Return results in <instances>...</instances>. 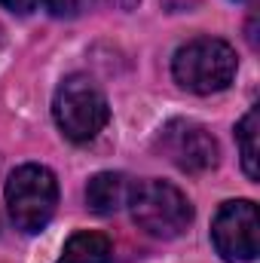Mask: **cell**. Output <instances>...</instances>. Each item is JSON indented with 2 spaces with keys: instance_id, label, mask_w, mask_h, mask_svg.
Returning <instances> with one entry per match:
<instances>
[{
  "instance_id": "9c48e42d",
  "label": "cell",
  "mask_w": 260,
  "mask_h": 263,
  "mask_svg": "<svg viewBox=\"0 0 260 263\" xmlns=\"http://www.w3.org/2000/svg\"><path fill=\"white\" fill-rule=\"evenodd\" d=\"M236 141H239V153H242V168L251 181H257V107H251L242 123L236 126Z\"/></svg>"
},
{
  "instance_id": "30bf717a",
  "label": "cell",
  "mask_w": 260,
  "mask_h": 263,
  "mask_svg": "<svg viewBox=\"0 0 260 263\" xmlns=\"http://www.w3.org/2000/svg\"><path fill=\"white\" fill-rule=\"evenodd\" d=\"M77 9H132L138 0H73Z\"/></svg>"
},
{
  "instance_id": "ba28073f",
  "label": "cell",
  "mask_w": 260,
  "mask_h": 263,
  "mask_svg": "<svg viewBox=\"0 0 260 263\" xmlns=\"http://www.w3.org/2000/svg\"><path fill=\"white\" fill-rule=\"evenodd\" d=\"M114 245L104 233L95 230H80L65 242V251L55 263H110Z\"/></svg>"
},
{
  "instance_id": "8992f818",
  "label": "cell",
  "mask_w": 260,
  "mask_h": 263,
  "mask_svg": "<svg viewBox=\"0 0 260 263\" xmlns=\"http://www.w3.org/2000/svg\"><path fill=\"white\" fill-rule=\"evenodd\" d=\"M211 242H214V251L227 263L254 260L260 251L257 205L251 199L224 202L211 223Z\"/></svg>"
},
{
  "instance_id": "7a4b0ae2",
  "label": "cell",
  "mask_w": 260,
  "mask_h": 263,
  "mask_svg": "<svg viewBox=\"0 0 260 263\" xmlns=\"http://www.w3.org/2000/svg\"><path fill=\"white\" fill-rule=\"evenodd\" d=\"M3 196H6V208H9V217H12L15 230L34 236L55 214V205H59V181H55V175L46 165L28 162V165H18L6 178Z\"/></svg>"
},
{
  "instance_id": "52a82bcc",
  "label": "cell",
  "mask_w": 260,
  "mask_h": 263,
  "mask_svg": "<svg viewBox=\"0 0 260 263\" xmlns=\"http://www.w3.org/2000/svg\"><path fill=\"white\" fill-rule=\"evenodd\" d=\"M132 187L135 181L123 172H98L86 184V205L95 214H117L120 208L129 205Z\"/></svg>"
},
{
  "instance_id": "5b68a950",
  "label": "cell",
  "mask_w": 260,
  "mask_h": 263,
  "mask_svg": "<svg viewBox=\"0 0 260 263\" xmlns=\"http://www.w3.org/2000/svg\"><path fill=\"white\" fill-rule=\"evenodd\" d=\"M156 150L175 168H181L187 175H202V172L214 168L220 159V147H217L214 135L193 120L165 123L156 135Z\"/></svg>"
},
{
  "instance_id": "8fae6325",
  "label": "cell",
  "mask_w": 260,
  "mask_h": 263,
  "mask_svg": "<svg viewBox=\"0 0 260 263\" xmlns=\"http://www.w3.org/2000/svg\"><path fill=\"white\" fill-rule=\"evenodd\" d=\"M46 0H0V6H6L9 12H15V15H31L34 9H40Z\"/></svg>"
},
{
  "instance_id": "6da1fadb",
  "label": "cell",
  "mask_w": 260,
  "mask_h": 263,
  "mask_svg": "<svg viewBox=\"0 0 260 263\" xmlns=\"http://www.w3.org/2000/svg\"><path fill=\"white\" fill-rule=\"evenodd\" d=\"M236 67H239L236 49L217 37H196L184 43L172 59V73L178 86L196 95L224 92L236 80Z\"/></svg>"
},
{
  "instance_id": "3957f363",
  "label": "cell",
  "mask_w": 260,
  "mask_h": 263,
  "mask_svg": "<svg viewBox=\"0 0 260 263\" xmlns=\"http://www.w3.org/2000/svg\"><path fill=\"white\" fill-rule=\"evenodd\" d=\"M135 223L153 239H178L193 223V205L169 181H135L129 196Z\"/></svg>"
},
{
  "instance_id": "7c38bea8",
  "label": "cell",
  "mask_w": 260,
  "mask_h": 263,
  "mask_svg": "<svg viewBox=\"0 0 260 263\" xmlns=\"http://www.w3.org/2000/svg\"><path fill=\"white\" fill-rule=\"evenodd\" d=\"M162 3H165L169 12H190V9H196L202 0H162Z\"/></svg>"
},
{
  "instance_id": "277c9868",
  "label": "cell",
  "mask_w": 260,
  "mask_h": 263,
  "mask_svg": "<svg viewBox=\"0 0 260 263\" xmlns=\"http://www.w3.org/2000/svg\"><path fill=\"white\" fill-rule=\"evenodd\" d=\"M52 114L62 135L77 144L92 141L110 120V107L101 86L86 73H70L67 80H62V86L55 89Z\"/></svg>"
}]
</instances>
